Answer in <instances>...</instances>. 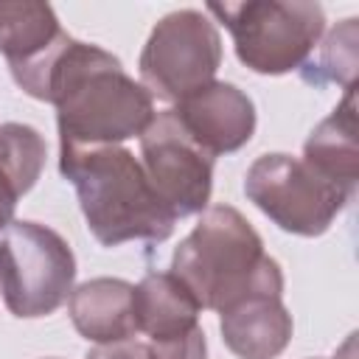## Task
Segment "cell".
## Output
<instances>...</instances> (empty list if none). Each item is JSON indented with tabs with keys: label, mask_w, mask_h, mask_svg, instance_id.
Wrapping results in <instances>:
<instances>
[{
	"label": "cell",
	"mask_w": 359,
	"mask_h": 359,
	"mask_svg": "<svg viewBox=\"0 0 359 359\" xmlns=\"http://www.w3.org/2000/svg\"><path fill=\"white\" fill-rule=\"evenodd\" d=\"M222 339L238 359H275L286 351L294 323L280 297H247L219 320Z\"/></svg>",
	"instance_id": "8fae6325"
},
{
	"label": "cell",
	"mask_w": 359,
	"mask_h": 359,
	"mask_svg": "<svg viewBox=\"0 0 359 359\" xmlns=\"http://www.w3.org/2000/svg\"><path fill=\"white\" fill-rule=\"evenodd\" d=\"M67 42L70 34L48 3L0 0V53L17 87L31 98L45 101L48 73Z\"/></svg>",
	"instance_id": "9c48e42d"
},
{
	"label": "cell",
	"mask_w": 359,
	"mask_h": 359,
	"mask_svg": "<svg viewBox=\"0 0 359 359\" xmlns=\"http://www.w3.org/2000/svg\"><path fill=\"white\" fill-rule=\"evenodd\" d=\"M45 101L56 107L59 146H121L154 118V98L109 50L73 39L56 56Z\"/></svg>",
	"instance_id": "6da1fadb"
},
{
	"label": "cell",
	"mask_w": 359,
	"mask_h": 359,
	"mask_svg": "<svg viewBox=\"0 0 359 359\" xmlns=\"http://www.w3.org/2000/svg\"><path fill=\"white\" fill-rule=\"evenodd\" d=\"M17 194H14V188L0 177V233L14 222V208H17Z\"/></svg>",
	"instance_id": "d6986e66"
},
{
	"label": "cell",
	"mask_w": 359,
	"mask_h": 359,
	"mask_svg": "<svg viewBox=\"0 0 359 359\" xmlns=\"http://www.w3.org/2000/svg\"><path fill=\"white\" fill-rule=\"evenodd\" d=\"M303 163L334 185L356 194L359 185V146H356V98L353 90L342 95L328 118H323L303 143Z\"/></svg>",
	"instance_id": "4fadbf2b"
},
{
	"label": "cell",
	"mask_w": 359,
	"mask_h": 359,
	"mask_svg": "<svg viewBox=\"0 0 359 359\" xmlns=\"http://www.w3.org/2000/svg\"><path fill=\"white\" fill-rule=\"evenodd\" d=\"M174 278L199 309L227 311L247 297H283V269L233 205H208L171 255Z\"/></svg>",
	"instance_id": "7a4b0ae2"
},
{
	"label": "cell",
	"mask_w": 359,
	"mask_h": 359,
	"mask_svg": "<svg viewBox=\"0 0 359 359\" xmlns=\"http://www.w3.org/2000/svg\"><path fill=\"white\" fill-rule=\"evenodd\" d=\"M171 109L210 157L238 151L255 135V104L230 81H210Z\"/></svg>",
	"instance_id": "30bf717a"
},
{
	"label": "cell",
	"mask_w": 359,
	"mask_h": 359,
	"mask_svg": "<svg viewBox=\"0 0 359 359\" xmlns=\"http://www.w3.org/2000/svg\"><path fill=\"white\" fill-rule=\"evenodd\" d=\"M76 255L39 222H11L0 233V292L14 317L53 314L73 292Z\"/></svg>",
	"instance_id": "5b68a950"
},
{
	"label": "cell",
	"mask_w": 359,
	"mask_h": 359,
	"mask_svg": "<svg viewBox=\"0 0 359 359\" xmlns=\"http://www.w3.org/2000/svg\"><path fill=\"white\" fill-rule=\"evenodd\" d=\"M59 171L76 188L90 233L104 247L165 241L177 219L123 146H59Z\"/></svg>",
	"instance_id": "3957f363"
},
{
	"label": "cell",
	"mask_w": 359,
	"mask_h": 359,
	"mask_svg": "<svg viewBox=\"0 0 359 359\" xmlns=\"http://www.w3.org/2000/svg\"><path fill=\"white\" fill-rule=\"evenodd\" d=\"M84 359H146V345L137 339L104 342V345H95Z\"/></svg>",
	"instance_id": "ac0fdd59"
},
{
	"label": "cell",
	"mask_w": 359,
	"mask_h": 359,
	"mask_svg": "<svg viewBox=\"0 0 359 359\" xmlns=\"http://www.w3.org/2000/svg\"><path fill=\"white\" fill-rule=\"evenodd\" d=\"M356 45H359V20L348 17L328 31V36L320 45L317 59H309L303 65V79L314 87L339 84L345 93L353 90V76H356V62H359Z\"/></svg>",
	"instance_id": "2e32d148"
},
{
	"label": "cell",
	"mask_w": 359,
	"mask_h": 359,
	"mask_svg": "<svg viewBox=\"0 0 359 359\" xmlns=\"http://www.w3.org/2000/svg\"><path fill=\"white\" fill-rule=\"evenodd\" d=\"M140 165L174 219L202 213L213 191V157L182 129L174 109L154 112L140 135Z\"/></svg>",
	"instance_id": "ba28073f"
},
{
	"label": "cell",
	"mask_w": 359,
	"mask_h": 359,
	"mask_svg": "<svg viewBox=\"0 0 359 359\" xmlns=\"http://www.w3.org/2000/svg\"><path fill=\"white\" fill-rule=\"evenodd\" d=\"M48 146L45 137L28 123H0V177L14 188L17 196L28 194L42 168H45Z\"/></svg>",
	"instance_id": "9a60e30c"
},
{
	"label": "cell",
	"mask_w": 359,
	"mask_h": 359,
	"mask_svg": "<svg viewBox=\"0 0 359 359\" xmlns=\"http://www.w3.org/2000/svg\"><path fill=\"white\" fill-rule=\"evenodd\" d=\"M146 359H208V342L205 331L196 325L180 337L168 339H149Z\"/></svg>",
	"instance_id": "e0dca14e"
},
{
	"label": "cell",
	"mask_w": 359,
	"mask_h": 359,
	"mask_svg": "<svg viewBox=\"0 0 359 359\" xmlns=\"http://www.w3.org/2000/svg\"><path fill=\"white\" fill-rule=\"evenodd\" d=\"M132 309L137 331L149 334V339H168L196 328L202 311L185 283L171 272L143 275V280L135 286Z\"/></svg>",
	"instance_id": "5bb4252c"
},
{
	"label": "cell",
	"mask_w": 359,
	"mask_h": 359,
	"mask_svg": "<svg viewBox=\"0 0 359 359\" xmlns=\"http://www.w3.org/2000/svg\"><path fill=\"white\" fill-rule=\"evenodd\" d=\"M132 294L135 286L121 278H93L79 283L67 297L73 328L95 345L132 339L137 331Z\"/></svg>",
	"instance_id": "7c38bea8"
},
{
	"label": "cell",
	"mask_w": 359,
	"mask_h": 359,
	"mask_svg": "<svg viewBox=\"0 0 359 359\" xmlns=\"http://www.w3.org/2000/svg\"><path fill=\"white\" fill-rule=\"evenodd\" d=\"M222 67V36L216 22L196 11L180 8L165 14L149 34L137 70L151 98L180 104L191 93L216 81Z\"/></svg>",
	"instance_id": "8992f818"
},
{
	"label": "cell",
	"mask_w": 359,
	"mask_h": 359,
	"mask_svg": "<svg viewBox=\"0 0 359 359\" xmlns=\"http://www.w3.org/2000/svg\"><path fill=\"white\" fill-rule=\"evenodd\" d=\"M208 14L230 31L238 62L261 76L303 67L325 31V11L311 0L210 3Z\"/></svg>",
	"instance_id": "277c9868"
},
{
	"label": "cell",
	"mask_w": 359,
	"mask_h": 359,
	"mask_svg": "<svg viewBox=\"0 0 359 359\" xmlns=\"http://www.w3.org/2000/svg\"><path fill=\"white\" fill-rule=\"evenodd\" d=\"M244 194L280 230L306 238L323 236L353 196L317 174L303 157L283 151L261 154L247 168Z\"/></svg>",
	"instance_id": "52a82bcc"
}]
</instances>
